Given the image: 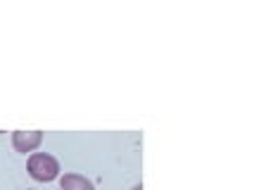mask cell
Returning <instances> with one entry per match:
<instances>
[{"mask_svg":"<svg viewBox=\"0 0 254 190\" xmlns=\"http://www.w3.org/2000/svg\"><path fill=\"white\" fill-rule=\"evenodd\" d=\"M29 174L36 181H53L60 174V164L53 155H45V152H36L29 157Z\"/></svg>","mask_w":254,"mask_h":190,"instance_id":"obj_1","label":"cell"},{"mask_svg":"<svg viewBox=\"0 0 254 190\" xmlns=\"http://www.w3.org/2000/svg\"><path fill=\"white\" fill-rule=\"evenodd\" d=\"M62 190H95L93 183L78 174H64L62 176Z\"/></svg>","mask_w":254,"mask_h":190,"instance_id":"obj_3","label":"cell"},{"mask_svg":"<svg viewBox=\"0 0 254 190\" xmlns=\"http://www.w3.org/2000/svg\"><path fill=\"white\" fill-rule=\"evenodd\" d=\"M26 190H29V188H26Z\"/></svg>","mask_w":254,"mask_h":190,"instance_id":"obj_5","label":"cell"},{"mask_svg":"<svg viewBox=\"0 0 254 190\" xmlns=\"http://www.w3.org/2000/svg\"><path fill=\"white\" fill-rule=\"evenodd\" d=\"M131 190H143V186H135V188H131Z\"/></svg>","mask_w":254,"mask_h":190,"instance_id":"obj_4","label":"cell"},{"mask_svg":"<svg viewBox=\"0 0 254 190\" xmlns=\"http://www.w3.org/2000/svg\"><path fill=\"white\" fill-rule=\"evenodd\" d=\"M43 143V131H14L12 133V145L17 152H33Z\"/></svg>","mask_w":254,"mask_h":190,"instance_id":"obj_2","label":"cell"}]
</instances>
